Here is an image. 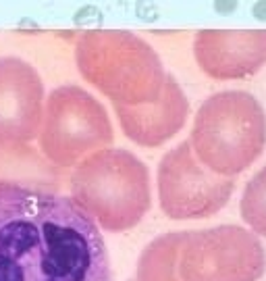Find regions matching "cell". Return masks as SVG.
Here are the masks:
<instances>
[{
  "instance_id": "1",
  "label": "cell",
  "mask_w": 266,
  "mask_h": 281,
  "mask_svg": "<svg viewBox=\"0 0 266 281\" xmlns=\"http://www.w3.org/2000/svg\"><path fill=\"white\" fill-rule=\"evenodd\" d=\"M0 281H113L100 227L71 196L0 185Z\"/></svg>"
},
{
  "instance_id": "2",
  "label": "cell",
  "mask_w": 266,
  "mask_h": 281,
  "mask_svg": "<svg viewBox=\"0 0 266 281\" xmlns=\"http://www.w3.org/2000/svg\"><path fill=\"white\" fill-rule=\"evenodd\" d=\"M81 77L115 106L156 102L166 73L158 52L125 29H87L75 44Z\"/></svg>"
},
{
  "instance_id": "3",
  "label": "cell",
  "mask_w": 266,
  "mask_h": 281,
  "mask_svg": "<svg viewBox=\"0 0 266 281\" xmlns=\"http://www.w3.org/2000/svg\"><path fill=\"white\" fill-rule=\"evenodd\" d=\"M189 144L212 173L235 177L266 148V113L250 92H216L197 109Z\"/></svg>"
},
{
  "instance_id": "4",
  "label": "cell",
  "mask_w": 266,
  "mask_h": 281,
  "mask_svg": "<svg viewBox=\"0 0 266 281\" xmlns=\"http://www.w3.org/2000/svg\"><path fill=\"white\" fill-rule=\"evenodd\" d=\"M71 198L98 227L125 231L150 208V171L133 152L104 148L73 169Z\"/></svg>"
},
{
  "instance_id": "5",
  "label": "cell",
  "mask_w": 266,
  "mask_h": 281,
  "mask_svg": "<svg viewBox=\"0 0 266 281\" xmlns=\"http://www.w3.org/2000/svg\"><path fill=\"white\" fill-rule=\"evenodd\" d=\"M113 142L110 117L87 90L60 85L48 94L38 146L50 165L56 169L77 167L94 152L110 148Z\"/></svg>"
},
{
  "instance_id": "6",
  "label": "cell",
  "mask_w": 266,
  "mask_h": 281,
  "mask_svg": "<svg viewBox=\"0 0 266 281\" xmlns=\"http://www.w3.org/2000/svg\"><path fill=\"white\" fill-rule=\"evenodd\" d=\"M233 187V177L216 175L197 161L189 140L171 148L158 165V198L171 219H202L218 212Z\"/></svg>"
},
{
  "instance_id": "7",
  "label": "cell",
  "mask_w": 266,
  "mask_h": 281,
  "mask_svg": "<svg viewBox=\"0 0 266 281\" xmlns=\"http://www.w3.org/2000/svg\"><path fill=\"white\" fill-rule=\"evenodd\" d=\"M262 271V250L250 233L218 227L189 233L181 252L183 281H254Z\"/></svg>"
},
{
  "instance_id": "8",
  "label": "cell",
  "mask_w": 266,
  "mask_h": 281,
  "mask_svg": "<svg viewBox=\"0 0 266 281\" xmlns=\"http://www.w3.org/2000/svg\"><path fill=\"white\" fill-rule=\"evenodd\" d=\"M40 73L19 56H0V146H29L44 117Z\"/></svg>"
},
{
  "instance_id": "9",
  "label": "cell",
  "mask_w": 266,
  "mask_h": 281,
  "mask_svg": "<svg viewBox=\"0 0 266 281\" xmlns=\"http://www.w3.org/2000/svg\"><path fill=\"white\" fill-rule=\"evenodd\" d=\"M193 56L212 79H246L266 65V29H199Z\"/></svg>"
},
{
  "instance_id": "10",
  "label": "cell",
  "mask_w": 266,
  "mask_h": 281,
  "mask_svg": "<svg viewBox=\"0 0 266 281\" xmlns=\"http://www.w3.org/2000/svg\"><path fill=\"white\" fill-rule=\"evenodd\" d=\"M123 134L138 146L156 148L177 136L189 115L183 88L169 73L156 102L138 106H115Z\"/></svg>"
},
{
  "instance_id": "11",
  "label": "cell",
  "mask_w": 266,
  "mask_h": 281,
  "mask_svg": "<svg viewBox=\"0 0 266 281\" xmlns=\"http://www.w3.org/2000/svg\"><path fill=\"white\" fill-rule=\"evenodd\" d=\"M56 167L31 146H0V185H27L52 190Z\"/></svg>"
},
{
  "instance_id": "12",
  "label": "cell",
  "mask_w": 266,
  "mask_h": 281,
  "mask_svg": "<svg viewBox=\"0 0 266 281\" xmlns=\"http://www.w3.org/2000/svg\"><path fill=\"white\" fill-rule=\"evenodd\" d=\"M185 233H173L148 246L140 261V281H177L175 256Z\"/></svg>"
},
{
  "instance_id": "13",
  "label": "cell",
  "mask_w": 266,
  "mask_h": 281,
  "mask_svg": "<svg viewBox=\"0 0 266 281\" xmlns=\"http://www.w3.org/2000/svg\"><path fill=\"white\" fill-rule=\"evenodd\" d=\"M241 214L254 231L266 235V165L246 185L241 196Z\"/></svg>"
}]
</instances>
